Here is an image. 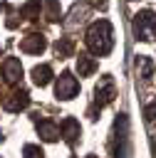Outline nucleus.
Here are the masks:
<instances>
[{"instance_id": "1", "label": "nucleus", "mask_w": 156, "mask_h": 158, "mask_svg": "<svg viewBox=\"0 0 156 158\" xmlns=\"http://www.w3.org/2000/svg\"><path fill=\"white\" fill-rule=\"evenodd\" d=\"M84 40H87V47H89L92 54H97V57L109 54L111 47H114V30H111L109 20H97V22H92Z\"/></svg>"}, {"instance_id": "2", "label": "nucleus", "mask_w": 156, "mask_h": 158, "mask_svg": "<svg viewBox=\"0 0 156 158\" xmlns=\"http://www.w3.org/2000/svg\"><path fill=\"white\" fill-rule=\"evenodd\" d=\"M111 156L114 158H129L131 156V146H129V126H126V116L121 114L114 123V141H111Z\"/></svg>"}, {"instance_id": "3", "label": "nucleus", "mask_w": 156, "mask_h": 158, "mask_svg": "<svg viewBox=\"0 0 156 158\" xmlns=\"http://www.w3.org/2000/svg\"><path fill=\"white\" fill-rule=\"evenodd\" d=\"M134 35L136 40H144V42L156 40V15L151 10H141L134 15Z\"/></svg>"}, {"instance_id": "4", "label": "nucleus", "mask_w": 156, "mask_h": 158, "mask_svg": "<svg viewBox=\"0 0 156 158\" xmlns=\"http://www.w3.org/2000/svg\"><path fill=\"white\" fill-rule=\"evenodd\" d=\"M114 96H116V84H114V77H111V74H104V77L99 79L97 89H94V101H97V106L102 109L104 104L114 101Z\"/></svg>"}, {"instance_id": "5", "label": "nucleus", "mask_w": 156, "mask_h": 158, "mask_svg": "<svg viewBox=\"0 0 156 158\" xmlns=\"http://www.w3.org/2000/svg\"><path fill=\"white\" fill-rule=\"evenodd\" d=\"M77 91H79V81H77V77H72L69 72H62L59 79H57V84H54V96L67 101V99H72Z\"/></svg>"}, {"instance_id": "6", "label": "nucleus", "mask_w": 156, "mask_h": 158, "mask_svg": "<svg viewBox=\"0 0 156 158\" xmlns=\"http://www.w3.org/2000/svg\"><path fill=\"white\" fill-rule=\"evenodd\" d=\"M0 104H2L5 111H22V109H27V104H30V94H27L25 89H15V91L5 94V96L0 99Z\"/></svg>"}, {"instance_id": "7", "label": "nucleus", "mask_w": 156, "mask_h": 158, "mask_svg": "<svg viewBox=\"0 0 156 158\" xmlns=\"http://www.w3.org/2000/svg\"><path fill=\"white\" fill-rule=\"evenodd\" d=\"M0 74H2V79H5L7 84L20 81V77H22V64H20V59H15V57L2 59V64H0Z\"/></svg>"}, {"instance_id": "8", "label": "nucleus", "mask_w": 156, "mask_h": 158, "mask_svg": "<svg viewBox=\"0 0 156 158\" xmlns=\"http://www.w3.org/2000/svg\"><path fill=\"white\" fill-rule=\"evenodd\" d=\"M45 47H47V40H45V35H37V32H30L27 37L20 40V49L27 54H40Z\"/></svg>"}, {"instance_id": "9", "label": "nucleus", "mask_w": 156, "mask_h": 158, "mask_svg": "<svg viewBox=\"0 0 156 158\" xmlns=\"http://www.w3.org/2000/svg\"><path fill=\"white\" fill-rule=\"evenodd\" d=\"M59 131H62V136H64V141H67L69 146H74V143L79 141V133H82V128H79V121H77V118H72V116L62 118V126H59Z\"/></svg>"}, {"instance_id": "10", "label": "nucleus", "mask_w": 156, "mask_h": 158, "mask_svg": "<svg viewBox=\"0 0 156 158\" xmlns=\"http://www.w3.org/2000/svg\"><path fill=\"white\" fill-rule=\"evenodd\" d=\"M37 133H40L45 141H57V138L62 136L59 126H57L54 121H47V118H42V121L37 123Z\"/></svg>"}, {"instance_id": "11", "label": "nucleus", "mask_w": 156, "mask_h": 158, "mask_svg": "<svg viewBox=\"0 0 156 158\" xmlns=\"http://www.w3.org/2000/svg\"><path fill=\"white\" fill-rule=\"evenodd\" d=\"M50 79H52V67H50V64H37V67H32V81H35L37 86L50 84Z\"/></svg>"}, {"instance_id": "12", "label": "nucleus", "mask_w": 156, "mask_h": 158, "mask_svg": "<svg viewBox=\"0 0 156 158\" xmlns=\"http://www.w3.org/2000/svg\"><path fill=\"white\" fill-rule=\"evenodd\" d=\"M77 72H79V77H89V74H94V72H97V62H94V57H89V54H79V57H77Z\"/></svg>"}, {"instance_id": "13", "label": "nucleus", "mask_w": 156, "mask_h": 158, "mask_svg": "<svg viewBox=\"0 0 156 158\" xmlns=\"http://www.w3.org/2000/svg\"><path fill=\"white\" fill-rule=\"evenodd\" d=\"M72 52H74V42H72L69 37H59V40L54 42V54H57L59 59L72 57Z\"/></svg>"}, {"instance_id": "14", "label": "nucleus", "mask_w": 156, "mask_h": 158, "mask_svg": "<svg viewBox=\"0 0 156 158\" xmlns=\"http://www.w3.org/2000/svg\"><path fill=\"white\" fill-rule=\"evenodd\" d=\"M136 72H139V77L141 79H151V74H154V62H151V57H136Z\"/></svg>"}, {"instance_id": "15", "label": "nucleus", "mask_w": 156, "mask_h": 158, "mask_svg": "<svg viewBox=\"0 0 156 158\" xmlns=\"http://www.w3.org/2000/svg\"><path fill=\"white\" fill-rule=\"evenodd\" d=\"M37 12H40V0H27V2L20 7V15L27 17V20H35Z\"/></svg>"}, {"instance_id": "16", "label": "nucleus", "mask_w": 156, "mask_h": 158, "mask_svg": "<svg viewBox=\"0 0 156 158\" xmlns=\"http://www.w3.org/2000/svg\"><path fill=\"white\" fill-rule=\"evenodd\" d=\"M59 12H62V10H59V2H57V0H47V2H45V17H47L50 22H57V20H59Z\"/></svg>"}, {"instance_id": "17", "label": "nucleus", "mask_w": 156, "mask_h": 158, "mask_svg": "<svg viewBox=\"0 0 156 158\" xmlns=\"http://www.w3.org/2000/svg\"><path fill=\"white\" fill-rule=\"evenodd\" d=\"M22 156H25V158H45L42 148H40V146H32V143H27V146L22 148Z\"/></svg>"}, {"instance_id": "18", "label": "nucleus", "mask_w": 156, "mask_h": 158, "mask_svg": "<svg viewBox=\"0 0 156 158\" xmlns=\"http://www.w3.org/2000/svg\"><path fill=\"white\" fill-rule=\"evenodd\" d=\"M144 116H146L149 121H154V118H156V99H154V101H151V104L144 109Z\"/></svg>"}, {"instance_id": "19", "label": "nucleus", "mask_w": 156, "mask_h": 158, "mask_svg": "<svg viewBox=\"0 0 156 158\" xmlns=\"http://www.w3.org/2000/svg\"><path fill=\"white\" fill-rule=\"evenodd\" d=\"M92 7H97V10H106V0H87Z\"/></svg>"}, {"instance_id": "20", "label": "nucleus", "mask_w": 156, "mask_h": 158, "mask_svg": "<svg viewBox=\"0 0 156 158\" xmlns=\"http://www.w3.org/2000/svg\"><path fill=\"white\" fill-rule=\"evenodd\" d=\"M89 158H94V156H89Z\"/></svg>"}]
</instances>
